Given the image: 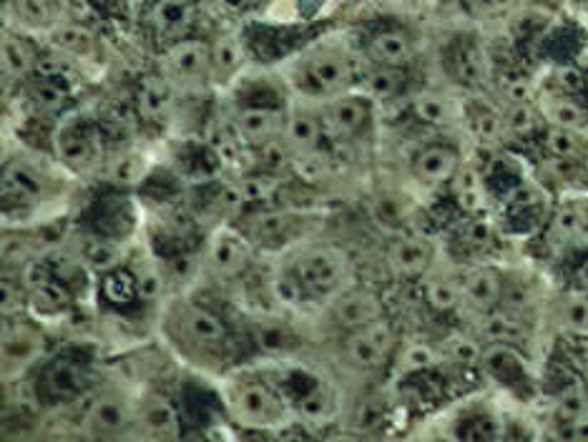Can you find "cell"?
I'll list each match as a JSON object with an SVG mask.
<instances>
[{
  "label": "cell",
  "instance_id": "b9f144b4",
  "mask_svg": "<svg viewBox=\"0 0 588 442\" xmlns=\"http://www.w3.org/2000/svg\"><path fill=\"white\" fill-rule=\"evenodd\" d=\"M470 8V13L478 18H498L506 16L516 8L518 0H465Z\"/></svg>",
  "mask_w": 588,
  "mask_h": 442
},
{
  "label": "cell",
  "instance_id": "ab89813d",
  "mask_svg": "<svg viewBox=\"0 0 588 442\" xmlns=\"http://www.w3.org/2000/svg\"><path fill=\"white\" fill-rule=\"evenodd\" d=\"M16 8L21 13V18L31 26H48L53 18V6L51 0H16Z\"/></svg>",
  "mask_w": 588,
  "mask_h": 442
},
{
  "label": "cell",
  "instance_id": "7bdbcfd3",
  "mask_svg": "<svg viewBox=\"0 0 588 442\" xmlns=\"http://www.w3.org/2000/svg\"><path fill=\"white\" fill-rule=\"evenodd\" d=\"M277 186H279V181L272 179V176H254V179L242 181L244 199H247V201H264V199H269V196H274Z\"/></svg>",
  "mask_w": 588,
  "mask_h": 442
},
{
  "label": "cell",
  "instance_id": "83f0119b",
  "mask_svg": "<svg viewBox=\"0 0 588 442\" xmlns=\"http://www.w3.org/2000/svg\"><path fill=\"white\" fill-rule=\"evenodd\" d=\"M3 73L11 78H26L36 68V53L26 41L16 36L3 38Z\"/></svg>",
  "mask_w": 588,
  "mask_h": 442
},
{
  "label": "cell",
  "instance_id": "3957f363",
  "mask_svg": "<svg viewBox=\"0 0 588 442\" xmlns=\"http://www.w3.org/2000/svg\"><path fill=\"white\" fill-rule=\"evenodd\" d=\"M395 347V329L385 317L360 329H352L345 342V355L360 370H377L385 365Z\"/></svg>",
  "mask_w": 588,
  "mask_h": 442
},
{
  "label": "cell",
  "instance_id": "e0dca14e",
  "mask_svg": "<svg viewBox=\"0 0 588 442\" xmlns=\"http://www.w3.org/2000/svg\"><path fill=\"white\" fill-rule=\"evenodd\" d=\"M139 425L144 427L146 435L159 437V440L179 435V417H176L174 405L161 395H151L144 402L139 412Z\"/></svg>",
  "mask_w": 588,
  "mask_h": 442
},
{
  "label": "cell",
  "instance_id": "603a6c76",
  "mask_svg": "<svg viewBox=\"0 0 588 442\" xmlns=\"http://www.w3.org/2000/svg\"><path fill=\"white\" fill-rule=\"evenodd\" d=\"M450 73H455L460 83L473 86L483 76V56L470 38H458L450 46Z\"/></svg>",
  "mask_w": 588,
  "mask_h": 442
},
{
  "label": "cell",
  "instance_id": "8fae6325",
  "mask_svg": "<svg viewBox=\"0 0 588 442\" xmlns=\"http://www.w3.org/2000/svg\"><path fill=\"white\" fill-rule=\"evenodd\" d=\"M433 244L428 237H420V234H410V237H400L390 244V252H387V264H390V272L400 279H413L420 277L425 269L433 262Z\"/></svg>",
  "mask_w": 588,
  "mask_h": 442
},
{
  "label": "cell",
  "instance_id": "7a4b0ae2",
  "mask_svg": "<svg viewBox=\"0 0 588 442\" xmlns=\"http://www.w3.org/2000/svg\"><path fill=\"white\" fill-rule=\"evenodd\" d=\"M229 412L239 425L247 427H274L284 420V402L264 382L249 380L232 387L227 397Z\"/></svg>",
  "mask_w": 588,
  "mask_h": 442
},
{
  "label": "cell",
  "instance_id": "5b68a950",
  "mask_svg": "<svg viewBox=\"0 0 588 442\" xmlns=\"http://www.w3.org/2000/svg\"><path fill=\"white\" fill-rule=\"evenodd\" d=\"M370 119V103L362 96H337L320 111L325 139H350L360 134Z\"/></svg>",
  "mask_w": 588,
  "mask_h": 442
},
{
  "label": "cell",
  "instance_id": "816d5d0a",
  "mask_svg": "<svg viewBox=\"0 0 588 442\" xmlns=\"http://www.w3.org/2000/svg\"><path fill=\"white\" fill-rule=\"evenodd\" d=\"M573 277H576L578 287H581L583 292H588V257L578 262V267H576V272H573Z\"/></svg>",
  "mask_w": 588,
  "mask_h": 442
},
{
  "label": "cell",
  "instance_id": "277c9868",
  "mask_svg": "<svg viewBox=\"0 0 588 442\" xmlns=\"http://www.w3.org/2000/svg\"><path fill=\"white\" fill-rule=\"evenodd\" d=\"M53 149H56L58 159L73 171L88 169L91 164H96L98 154H101L96 131L83 124V119L78 116H71L58 126L56 136H53Z\"/></svg>",
  "mask_w": 588,
  "mask_h": 442
},
{
  "label": "cell",
  "instance_id": "e575fe53",
  "mask_svg": "<svg viewBox=\"0 0 588 442\" xmlns=\"http://www.w3.org/2000/svg\"><path fill=\"white\" fill-rule=\"evenodd\" d=\"M242 63V48H239L237 41L232 38H222L212 46V71L217 78H227L232 76L234 71Z\"/></svg>",
  "mask_w": 588,
  "mask_h": 442
},
{
  "label": "cell",
  "instance_id": "ffe728a7",
  "mask_svg": "<svg viewBox=\"0 0 588 442\" xmlns=\"http://www.w3.org/2000/svg\"><path fill=\"white\" fill-rule=\"evenodd\" d=\"M129 422V410L119 397H98L88 410V427L98 435H119Z\"/></svg>",
  "mask_w": 588,
  "mask_h": 442
},
{
  "label": "cell",
  "instance_id": "60d3db41",
  "mask_svg": "<svg viewBox=\"0 0 588 442\" xmlns=\"http://www.w3.org/2000/svg\"><path fill=\"white\" fill-rule=\"evenodd\" d=\"M86 259L88 264L98 269H111L116 262H119V249L111 242H104V239H93L86 247Z\"/></svg>",
  "mask_w": 588,
  "mask_h": 442
},
{
  "label": "cell",
  "instance_id": "52a82bcc",
  "mask_svg": "<svg viewBox=\"0 0 588 442\" xmlns=\"http://www.w3.org/2000/svg\"><path fill=\"white\" fill-rule=\"evenodd\" d=\"M234 129H237L242 144L257 146L259 149V146L269 144V141L282 139V134L287 131V116L277 111V108L249 106L237 114Z\"/></svg>",
  "mask_w": 588,
  "mask_h": 442
},
{
  "label": "cell",
  "instance_id": "7c38bea8",
  "mask_svg": "<svg viewBox=\"0 0 588 442\" xmlns=\"http://www.w3.org/2000/svg\"><path fill=\"white\" fill-rule=\"evenodd\" d=\"M179 324L186 340L194 342L196 347L219 350L227 342V327H224V322L217 314H212L204 307L184 304L179 312Z\"/></svg>",
  "mask_w": 588,
  "mask_h": 442
},
{
  "label": "cell",
  "instance_id": "4dcf8cb0",
  "mask_svg": "<svg viewBox=\"0 0 588 442\" xmlns=\"http://www.w3.org/2000/svg\"><path fill=\"white\" fill-rule=\"evenodd\" d=\"M405 88V71L403 68L380 66L365 78L367 96L375 101H390V98L400 96Z\"/></svg>",
  "mask_w": 588,
  "mask_h": 442
},
{
  "label": "cell",
  "instance_id": "ac0fdd59",
  "mask_svg": "<svg viewBox=\"0 0 588 442\" xmlns=\"http://www.w3.org/2000/svg\"><path fill=\"white\" fill-rule=\"evenodd\" d=\"M46 390L53 400H76L86 390V377L76 362L53 360L46 370Z\"/></svg>",
  "mask_w": 588,
  "mask_h": 442
},
{
  "label": "cell",
  "instance_id": "d6a6232c",
  "mask_svg": "<svg viewBox=\"0 0 588 442\" xmlns=\"http://www.w3.org/2000/svg\"><path fill=\"white\" fill-rule=\"evenodd\" d=\"M425 299L435 312H453L463 304V282H453L448 277H438L425 284Z\"/></svg>",
  "mask_w": 588,
  "mask_h": 442
},
{
  "label": "cell",
  "instance_id": "d4e9b609",
  "mask_svg": "<svg viewBox=\"0 0 588 442\" xmlns=\"http://www.w3.org/2000/svg\"><path fill=\"white\" fill-rule=\"evenodd\" d=\"M543 119L551 126H561V129H576L581 131L588 124V111L578 101L568 96H553L546 98L541 106Z\"/></svg>",
  "mask_w": 588,
  "mask_h": 442
},
{
  "label": "cell",
  "instance_id": "c3c4849f",
  "mask_svg": "<svg viewBox=\"0 0 588 442\" xmlns=\"http://www.w3.org/2000/svg\"><path fill=\"white\" fill-rule=\"evenodd\" d=\"M136 289H139V294L144 299L156 297V294L161 292V279H159V274L149 272V269H146V272H141L139 277H136Z\"/></svg>",
  "mask_w": 588,
  "mask_h": 442
},
{
  "label": "cell",
  "instance_id": "bcb514c9",
  "mask_svg": "<svg viewBox=\"0 0 588 442\" xmlns=\"http://www.w3.org/2000/svg\"><path fill=\"white\" fill-rule=\"evenodd\" d=\"M58 43L73 53H88L93 46V38L81 28H66V31L58 33Z\"/></svg>",
  "mask_w": 588,
  "mask_h": 442
},
{
  "label": "cell",
  "instance_id": "484cf974",
  "mask_svg": "<svg viewBox=\"0 0 588 442\" xmlns=\"http://www.w3.org/2000/svg\"><path fill=\"white\" fill-rule=\"evenodd\" d=\"M287 134L289 144L297 151H315L320 146V141L325 139L320 114H310V111L292 114V119L287 121Z\"/></svg>",
  "mask_w": 588,
  "mask_h": 442
},
{
  "label": "cell",
  "instance_id": "2e32d148",
  "mask_svg": "<svg viewBox=\"0 0 588 442\" xmlns=\"http://www.w3.org/2000/svg\"><path fill=\"white\" fill-rule=\"evenodd\" d=\"M370 53L380 66L405 68L413 61V43H410L408 33L387 28V31H380L372 36Z\"/></svg>",
  "mask_w": 588,
  "mask_h": 442
},
{
  "label": "cell",
  "instance_id": "f5cc1de1",
  "mask_svg": "<svg viewBox=\"0 0 588 442\" xmlns=\"http://www.w3.org/2000/svg\"><path fill=\"white\" fill-rule=\"evenodd\" d=\"M581 171H583V179L588 181V144H586V151H583V156H581Z\"/></svg>",
  "mask_w": 588,
  "mask_h": 442
},
{
  "label": "cell",
  "instance_id": "8992f818",
  "mask_svg": "<svg viewBox=\"0 0 588 442\" xmlns=\"http://www.w3.org/2000/svg\"><path fill=\"white\" fill-rule=\"evenodd\" d=\"M209 267L219 277H237L252 262V244L234 229L222 227L209 239Z\"/></svg>",
  "mask_w": 588,
  "mask_h": 442
},
{
  "label": "cell",
  "instance_id": "836d02e7",
  "mask_svg": "<svg viewBox=\"0 0 588 442\" xmlns=\"http://www.w3.org/2000/svg\"><path fill=\"white\" fill-rule=\"evenodd\" d=\"M413 114L428 126H445V124H450L453 108H450V103L445 101L443 96H435V93H423V96H418L413 101Z\"/></svg>",
  "mask_w": 588,
  "mask_h": 442
},
{
  "label": "cell",
  "instance_id": "9c48e42d",
  "mask_svg": "<svg viewBox=\"0 0 588 442\" xmlns=\"http://www.w3.org/2000/svg\"><path fill=\"white\" fill-rule=\"evenodd\" d=\"M305 78L322 93H342L355 81V66L350 58L335 51H320L307 61Z\"/></svg>",
  "mask_w": 588,
  "mask_h": 442
},
{
  "label": "cell",
  "instance_id": "74e56055",
  "mask_svg": "<svg viewBox=\"0 0 588 442\" xmlns=\"http://www.w3.org/2000/svg\"><path fill=\"white\" fill-rule=\"evenodd\" d=\"M561 319L571 332H576V335H588V292L571 294V297L563 302Z\"/></svg>",
  "mask_w": 588,
  "mask_h": 442
},
{
  "label": "cell",
  "instance_id": "1f68e13d",
  "mask_svg": "<svg viewBox=\"0 0 588 442\" xmlns=\"http://www.w3.org/2000/svg\"><path fill=\"white\" fill-rule=\"evenodd\" d=\"M465 119H468L470 134L478 136L480 141L498 139L501 129L506 126L493 108L485 106V103L480 101H470L468 106H465Z\"/></svg>",
  "mask_w": 588,
  "mask_h": 442
},
{
  "label": "cell",
  "instance_id": "6da1fadb",
  "mask_svg": "<svg viewBox=\"0 0 588 442\" xmlns=\"http://www.w3.org/2000/svg\"><path fill=\"white\" fill-rule=\"evenodd\" d=\"M350 262L337 247H315L292 267V282L300 297L325 299L345 284Z\"/></svg>",
  "mask_w": 588,
  "mask_h": 442
},
{
  "label": "cell",
  "instance_id": "44dd1931",
  "mask_svg": "<svg viewBox=\"0 0 588 442\" xmlns=\"http://www.w3.org/2000/svg\"><path fill=\"white\" fill-rule=\"evenodd\" d=\"M480 332L488 342H496V345H516L523 342L528 335V327L523 319H518L516 314L508 312H488L483 314V324H480Z\"/></svg>",
  "mask_w": 588,
  "mask_h": 442
},
{
  "label": "cell",
  "instance_id": "f35d334b",
  "mask_svg": "<svg viewBox=\"0 0 588 442\" xmlns=\"http://www.w3.org/2000/svg\"><path fill=\"white\" fill-rule=\"evenodd\" d=\"M435 365V352L433 347H428L425 342H413V345H408L403 350V355H400V367H403L405 372H420V370H428V367Z\"/></svg>",
  "mask_w": 588,
  "mask_h": 442
},
{
  "label": "cell",
  "instance_id": "f6af8a7d",
  "mask_svg": "<svg viewBox=\"0 0 588 442\" xmlns=\"http://www.w3.org/2000/svg\"><path fill=\"white\" fill-rule=\"evenodd\" d=\"M289 219L284 214H262L257 216V234L262 239H277L287 232Z\"/></svg>",
  "mask_w": 588,
  "mask_h": 442
},
{
  "label": "cell",
  "instance_id": "ba28073f",
  "mask_svg": "<svg viewBox=\"0 0 588 442\" xmlns=\"http://www.w3.org/2000/svg\"><path fill=\"white\" fill-rule=\"evenodd\" d=\"M43 352V337L36 327L18 319H6L3 324V365L6 370H23L33 365Z\"/></svg>",
  "mask_w": 588,
  "mask_h": 442
},
{
  "label": "cell",
  "instance_id": "681fc988",
  "mask_svg": "<svg viewBox=\"0 0 588 442\" xmlns=\"http://www.w3.org/2000/svg\"><path fill=\"white\" fill-rule=\"evenodd\" d=\"M244 201L247 199H244L242 184L227 186V189H222V194H219V204H222L227 211H237Z\"/></svg>",
  "mask_w": 588,
  "mask_h": 442
},
{
  "label": "cell",
  "instance_id": "4fadbf2b",
  "mask_svg": "<svg viewBox=\"0 0 588 442\" xmlns=\"http://www.w3.org/2000/svg\"><path fill=\"white\" fill-rule=\"evenodd\" d=\"M503 277L498 269L480 267L473 269L463 279V304L478 314H488L498 307L503 299Z\"/></svg>",
  "mask_w": 588,
  "mask_h": 442
},
{
  "label": "cell",
  "instance_id": "7dc6e473",
  "mask_svg": "<svg viewBox=\"0 0 588 442\" xmlns=\"http://www.w3.org/2000/svg\"><path fill=\"white\" fill-rule=\"evenodd\" d=\"M553 435L561 437V440H588V415L571 422H558Z\"/></svg>",
  "mask_w": 588,
  "mask_h": 442
},
{
  "label": "cell",
  "instance_id": "f1b7e54d",
  "mask_svg": "<svg viewBox=\"0 0 588 442\" xmlns=\"http://www.w3.org/2000/svg\"><path fill=\"white\" fill-rule=\"evenodd\" d=\"M546 151L553 159H568V161H581L583 151H586L588 141L583 139L581 131L576 129H561V126H551L546 131Z\"/></svg>",
  "mask_w": 588,
  "mask_h": 442
},
{
  "label": "cell",
  "instance_id": "7402d4cb",
  "mask_svg": "<svg viewBox=\"0 0 588 442\" xmlns=\"http://www.w3.org/2000/svg\"><path fill=\"white\" fill-rule=\"evenodd\" d=\"M171 101H174V96H171V86L166 78H144L139 88V114L146 121H164L166 114H169Z\"/></svg>",
  "mask_w": 588,
  "mask_h": 442
},
{
  "label": "cell",
  "instance_id": "f907efd6",
  "mask_svg": "<svg viewBox=\"0 0 588 442\" xmlns=\"http://www.w3.org/2000/svg\"><path fill=\"white\" fill-rule=\"evenodd\" d=\"M453 357L458 362L470 365V362L478 360V347H475L473 340H455L453 342Z\"/></svg>",
  "mask_w": 588,
  "mask_h": 442
},
{
  "label": "cell",
  "instance_id": "5bb4252c",
  "mask_svg": "<svg viewBox=\"0 0 588 442\" xmlns=\"http://www.w3.org/2000/svg\"><path fill=\"white\" fill-rule=\"evenodd\" d=\"M460 154L450 146L443 144H430L425 149H420L413 159V171L420 181L425 184H445L458 174L460 169Z\"/></svg>",
  "mask_w": 588,
  "mask_h": 442
},
{
  "label": "cell",
  "instance_id": "cb8c5ba5",
  "mask_svg": "<svg viewBox=\"0 0 588 442\" xmlns=\"http://www.w3.org/2000/svg\"><path fill=\"white\" fill-rule=\"evenodd\" d=\"M450 191H453L455 201L468 214H478L485 209V189L480 174L470 166H460L458 174L450 179Z\"/></svg>",
  "mask_w": 588,
  "mask_h": 442
},
{
  "label": "cell",
  "instance_id": "8d00e7d4",
  "mask_svg": "<svg viewBox=\"0 0 588 442\" xmlns=\"http://www.w3.org/2000/svg\"><path fill=\"white\" fill-rule=\"evenodd\" d=\"M538 119H541V116H538V111L531 106V103L518 101L511 106V111H508V116L503 119V124H506V129L511 131L513 136L526 139V136L536 134Z\"/></svg>",
  "mask_w": 588,
  "mask_h": 442
},
{
  "label": "cell",
  "instance_id": "d590c367",
  "mask_svg": "<svg viewBox=\"0 0 588 442\" xmlns=\"http://www.w3.org/2000/svg\"><path fill=\"white\" fill-rule=\"evenodd\" d=\"M553 415H556L558 422H571V420H578V417L588 415V395L578 385L568 387V390H563L561 395L556 397Z\"/></svg>",
  "mask_w": 588,
  "mask_h": 442
},
{
  "label": "cell",
  "instance_id": "30bf717a",
  "mask_svg": "<svg viewBox=\"0 0 588 442\" xmlns=\"http://www.w3.org/2000/svg\"><path fill=\"white\" fill-rule=\"evenodd\" d=\"M166 73L176 81H199L212 71V46L204 41H179L166 51Z\"/></svg>",
  "mask_w": 588,
  "mask_h": 442
},
{
  "label": "cell",
  "instance_id": "4316f807",
  "mask_svg": "<svg viewBox=\"0 0 588 442\" xmlns=\"http://www.w3.org/2000/svg\"><path fill=\"white\" fill-rule=\"evenodd\" d=\"M191 16H194V8L189 0H159L151 13V23L164 36H174L189 26Z\"/></svg>",
  "mask_w": 588,
  "mask_h": 442
},
{
  "label": "cell",
  "instance_id": "ee69618b",
  "mask_svg": "<svg viewBox=\"0 0 588 442\" xmlns=\"http://www.w3.org/2000/svg\"><path fill=\"white\" fill-rule=\"evenodd\" d=\"M33 302L41 304L43 309H61V307H66L68 297H66V292L58 287V284L43 282L33 289Z\"/></svg>",
  "mask_w": 588,
  "mask_h": 442
},
{
  "label": "cell",
  "instance_id": "d6986e66",
  "mask_svg": "<svg viewBox=\"0 0 588 442\" xmlns=\"http://www.w3.org/2000/svg\"><path fill=\"white\" fill-rule=\"evenodd\" d=\"M41 191V179L23 164H11L3 174V201L6 204L28 206L41 196Z\"/></svg>",
  "mask_w": 588,
  "mask_h": 442
},
{
  "label": "cell",
  "instance_id": "f546056e",
  "mask_svg": "<svg viewBox=\"0 0 588 442\" xmlns=\"http://www.w3.org/2000/svg\"><path fill=\"white\" fill-rule=\"evenodd\" d=\"M553 229L558 237L563 239H578L588 234V204L586 199H573L561 204L556 219H553Z\"/></svg>",
  "mask_w": 588,
  "mask_h": 442
},
{
  "label": "cell",
  "instance_id": "9a60e30c",
  "mask_svg": "<svg viewBox=\"0 0 588 442\" xmlns=\"http://www.w3.org/2000/svg\"><path fill=\"white\" fill-rule=\"evenodd\" d=\"M335 317L345 329H360L382 317V302L370 289H350L335 302Z\"/></svg>",
  "mask_w": 588,
  "mask_h": 442
}]
</instances>
